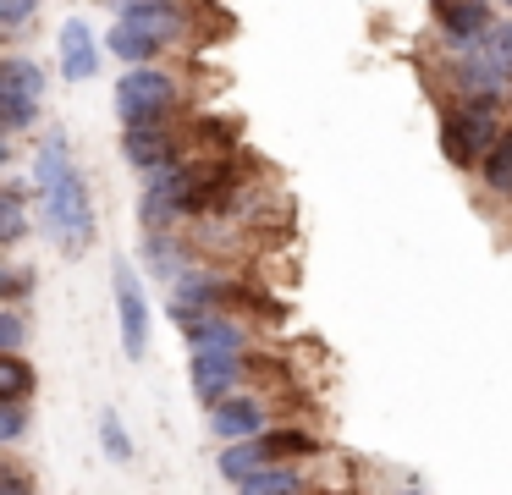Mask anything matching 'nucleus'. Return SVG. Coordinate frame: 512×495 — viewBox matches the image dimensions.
I'll list each match as a JSON object with an SVG mask.
<instances>
[{"label": "nucleus", "mask_w": 512, "mask_h": 495, "mask_svg": "<svg viewBox=\"0 0 512 495\" xmlns=\"http://www.w3.org/2000/svg\"><path fill=\"white\" fill-rule=\"evenodd\" d=\"M34 171H39V204H45L50 237L61 242V253H83L89 237H94V204H89V182H83V171L72 165L67 132H45Z\"/></svg>", "instance_id": "f257e3e1"}, {"label": "nucleus", "mask_w": 512, "mask_h": 495, "mask_svg": "<svg viewBox=\"0 0 512 495\" xmlns=\"http://www.w3.org/2000/svg\"><path fill=\"white\" fill-rule=\"evenodd\" d=\"M501 138L496 121V99H452V110L441 116V149L452 165H479Z\"/></svg>", "instance_id": "f03ea898"}, {"label": "nucleus", "mask_w": 512, "mask_h": 495, "mask_svg": "<svg viewBox=\"0 0 512 495\" xmlns=\"http://www.w3.org/2000/svg\"><path fill=\"white\" fill-rule=\"evenodd\" d=\"M171 105H177V77L155 72V66H127L122 83H116V116H122V127H160Z\"/></svg>", "instance_id": "7ed1b4c3"}, {"label": "nucleus", "mask_w": 512, "mask_h": 495, "mask_svg": "<svg viewBox=\"0 0 512 495\" xmlns=\"http://www.w3.org/2000/svg\"><path fill=\"white\" fill-rule=\"evenodd\" d=\"M39 105H45V72L28 55H12L0 66V127L23 132L39 116Z\"/></svg>", "instance_id": "20e7f679"}, {"label": "nucleus", "mask_w": 512, "mask_h": 495, "mask_svg": "<svg viewBox=\"0 0 512 495\" xmlns=\"http://www.w3.org/2000/svg\"><path fill=\"white\" fill-rule=\"evenodd\" d=\"M111 286H116V319H122V352L138 363L149 352V297H144V281L133 275V264H127V259H116L111 264Z\"/></svg>", "instance_id": "39448f33"}, {"label": "nucleus", "mask_w": 512, "mask_h": 495, "mask_svg": "<svg viewBox=\"0 0 512 495\" xmlns=\"http://www.w3.org/2000/svg\"><path fill=\"white\" fill-rule=\"evenodd\" d=\"M188 380H193V396H199V402L221 407L226 396L237 391V380H243V352H193Z\"/></svg>", "instance_id": "423d86ee"}, {"label": "nucleus", "mask_w": 512, "mask_h": 495, "mask_svg": "<svg viewBox=\"0 0 512 495\" xmlns=\"http://www.w3.org/2000/svg\"><path fill=\"white\" fill-rule=\"evenodd\" d=\"M122 154L133 171H171V165H182V143L171 138V127L160 121V127H127L122 132Z\"/></svg>", "instance_id": "0eeeda50"}, {"label": "nucleus", "mask_w": 512, "mask_h": 495, "mask_svg": "<svg viewBox=\"0 0 512 495\" xmlns=\"http://www.w3.org/2000/svg\"><path fill=\"white\" fill-rule=\"evenodd\" d=\"M177 330L188 336L193 352H243V325H237L226 308H210V314H171Z\"/></svg>", "instance_id": "6e6552de"}, {"label": "nucleus", "mask_w": 512, "mask_h": 495, "mask_svg": "<svg viewBox=\"0 0 512 495\" xmlns=\"http://www.w3.org/2000/svg\"><path fill=\"white\" fill-rule=\"evenodd\" d=\"M435 22H441V33L463 50V44H479L490 28H496V11H490V0H430Z\"/></svg>", "instance_id": "1a4fd4ad"}, {"label": "nucleus", "mask_w": 512, "mask_h": 495, "mask_svg": "<svg viewBox=\"0 0 512 495\" xmlns=\"http://www.w3.org/2000/svg\"><path fill=\"white\" fill-rule=\"evenodd\" d=\"M56 50H61V77L67 83H89L100 72V39H94L89 17H67L56 33Z\"/></svg>", "instance_id": "9d476101"}, {"label": "nucleus", "mask_w": 512, "mask_h": 495, "mask_svg": "<svg viewBox=\"0 0 512 495\" xmlns=\"http://www.w3.org/2000/svg\"><path fill=\"white\" fill-rule=\"evenodd\" d=\"M210 429L226 446H232V440H259V435H270V407L259 402V396H226L210 413Z\"/></svg>", "instance_id": "9b49d317"}, {"label": "nucleus", "mask_w": 512, "mask_h": 495, "mask_svg": "<svg viewBox=\"0 0 512 495\" xmlns=\"http://www.w3.org/2000/svg\"><path fill=\"white\" fill-rule=\"evenodd\" d=\"M122 22H133V28L155 33L160 44H171V39L182 33V11H177V0H127Z\"/></svg>", "instance_id": "f8f14e48"}, {"label": "nucleus", "mask_w": 512, "mask_h": 495, "mask_svg": "<svg viewBox=\"0 0 512 495\" xmlns=\"http://www.w3.org/2000/svg\"><path fill=\"white\" fill-rule=\"evenodd\" d=\"M105 50H111L116 61H127V66H149L160 50H166V44H160L155 33H144V28H133V22L116 17V28L105 33Z\"/></svg>", "instance_id": "ddd939ff"}, {"label": "nucleus", "mask_w": 512, "mask_h": 495, "mask_svg": "<svg viewBox=\"0 0 512 495\" xmlns=\"http://www.w3.org/2000/svg\"><path fill=\"white\" fill-rule=\"evenodd\" d=\"M215 468H221V479H232V484L254 479L259 468H270V457H265V440H232L226 451H215Z\"/></svg>", "instance_id": "4468645a"}, {"label": "nucleus", "mask_w": 512, "mask_h": 495, "mask_svg": "<svg viewBox=\"0 0 512 495\" xmlns=\"http://www.w3.org/2000/svg\"><path fill=\"white\" fill-rule=\"evenodd\" d=\"M237 495H303V473L292 468V462H270L254 479L237 484Z\"/></svg>", "instance_id": "2eb2a0df"}, {"label": "nucleus", "mask_w": 512, "mask_h": 495, "mask_svg": "<svg viewBox=\"0 0 512 495\" xmlns=\"http://www.w3.org/2000/svg\"><path fill=\"white\" fill-rule=\"evenodd\" d=\"M23 198H28V182H6L0 187V242L12 248V242H23L28 237V215H23Z\"/></svg>", "instance_id": "dca6fc26"}, {"label": "nucleus", "mask_w": 512, "mask_h": 495, "mask_svg": "<svg viewBox=\"0 0 512 495\" xmlns=\"http://www.w3.org/2000/svg\"><path fill=\"white\" fill-rule=\"evenodd\" d=\"M479 176H485V187L490 193H501V198H512V132H501L496 138V149L479 160Z\"/></svg>", "instance_id": "f3484780"}, {"label": "nucleus", "mask_w": 512, "mask_h": 495, "mask_svg": "<svg viewBox=\"0 0 512 495\" xmlns=\"http://www.w3.org/2000/svg\"><path fill=\"white\" fill-rule=\"evenodd\" d=\"M259 440H265L270 462H292V457H314V451H320V440H314L309 429H270V435H259Z\"/></svg>", "instance_id": "a211bd4d"}, {"label": "nucleus", "mask_w": 512, "mask_h": 495, "mask_svg": "<svg viewBox=\"0 0 512 495\" xmlns=\"http://www.w3.org/2000/svg\"><path fill=\"white\" fill-rule=\"evenodd\" d=\"M28 391H34V363L23 352H6V363H0V402H28Z\"/></svg>", "instance_id": "6ab92c4d"}, {"label": "nucleus", "mask_w": 512, "mask_h": 495, "mask_svg": "<svg viewBox=\"0 0 512 495\" xmlns=\"http://www.w3.org/2000/svg\"><path fill=\"white\" fill-rule=\"evenodd\" d=\"M100 446H105V457H111V462H133V435L122 429V418H116L111 407L100 413Z\"/></svg>", "instance_id": "aec40b11"}, {"label": "nucleus", "mask_w": 512, "mask_h": 495, "mask_svg": "<svg viewBox=\"0 0 512 495\" xmlns=\"http://www.w3.org/2000/svg\"><path fill=\"white\" fill-rule=\"evenodd\" d=\"M34 11H39V0H0V33H6V39L23 33L28 22H34Z\"/></svg>", "instance_id": "412c9836"}, {"label": "nucleus", "mask_w": 512, "mask_h": 495, "mask_svg": "<svg viewBox=\"0 0 512 495\" xmlns=\"http://www.w3.org/2000/svg\"><path fill=\"white\" fill-rule=\"evenodd\" d=\"M0 341H6V352H23V341H28V325H23V308L17 303L0 308Z\"/></svg>", "instance_id": "4be33fe9"}, {"label": "nucleus", "mask_w": 512, "mask_h": 495, "mask_svg": "<svg viewBox=\"0 0 512 495\" xmlns=\"http://www.w3.org/2000/svg\"><path fill=\"white\" fill-rule=\"evenodd\" d=\"M23 429H28V402H0V440L12 446Z\"/></svg>", "instance_id": "5701e85b"}, {"label": "nucleus", "mask_w": 512, "mask_h": 495, "mask_svg": "<svg viewBox=\"0 0 512 495\" xmlns=\"http://www.w3.org/2000/svg\"><path fill=\"white\" fill-rule=\"evenodd\" d=\"M0 495H34V484H28V473L17 468L12 457L0 462Z\"/></svg>", "instance_id": "b1692460"}, {"label": "nucleus", "mask_w": 512, "mask_h": 495, "mask_svg": "<svg viewBox=\"0 0 512 495\" xmlns=\"http://www.w3.org/2000/svg\"><path fill=\"white\" fill-rule=\"evenodd\" d=\"M0 292H6V303H17V297L34 292V270H23V264H12L6 270V281H0Z\"/></svg>", "instance_id": "393cba45"}, {"label": "nucleus", "mask_w": 512, "mask_h": 495, "mask_svg": "<svg viewBox=\"0 0 512 495\" xmlns=\"http://www.w3.org/2000/svg\"><path fill=\"white\" fill-rule=\"evenodd\" d=\"M397 495H424V490H419V484H408V490H397Z\"/></svg>", "instance_id": "a878e982"}, {"label": "nucleus", "mask_w": 512, "mask_h": 495, "mask_svg": "<svg viewBox=\"0 0 512 495\" xmlns=\"http://www.w3.org/2000/svg\"><path fill=\"white\" fill-rule=\"evenodd\" d=\"M507 6H512V0H507Z\"/></svg>", "instance_id": "bb28decb"}]
</instances>
